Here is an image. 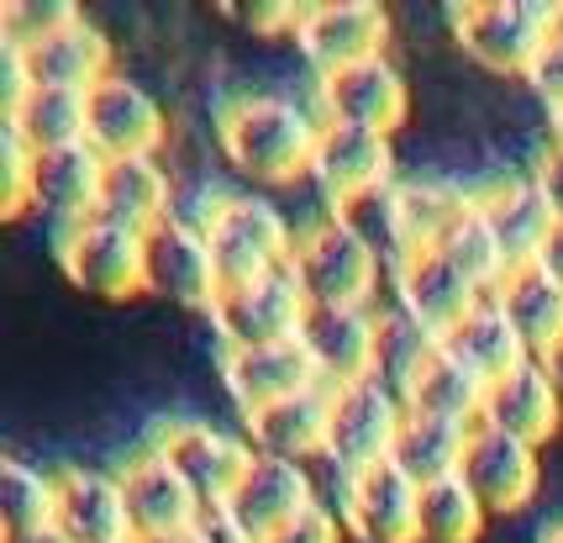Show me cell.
<instances>
[{"instance_id": "cell-1", "label": "cell", "mask_w": 563, "mask_h": 543, "mask_svg": "<svg viewBox=\"0 0 563 543\" xmlns=\"http://www.w3.org/2000/svg\"><path fill=\"white\" fill-rule=\"evenodd\" d=\"M321 117H311L300 100L269 96V90H247L227 100L217 117V143L227 164L247 180L264 185H290L295 174H311Z\"/></svg>"}, {"instance_id": "cell-2", "label": "cell", "mask_w": 563, "mask_h": 543, "mask_svg": "<svg viewBox=\"0 0 563 543\" xmlns=\"http://www.w3.org/2000/svg\"><path fill=\"white\" fill-rule=\"evenodd\" d=\"M290 270L311 306H368V296L379 291L385 264L327 211V217L300 227Z\"/></svg>"}, {"instance_id": "cell-3", "label": "cell", "mask_w": 563, "mask_h": 543, "mask_svg": "<svg viewBox=\"0 0 563 543\" xmlns=\"http://www.w3.org/2000/svg\"><path fill=\"white\" fill-rule=\"evenodd\" d=\"M459 48L495 75H521L553 37V6L542 0H468L453 11Z\"/></svg>"}, {"instance_id": "cell-4", "label": "cell", "mask_w": 563, "mask_h": 543, "mask_svg": "<svg viewBox=\"0 0 563 543\" xmlns=\"http://www.w3.org/2000/svg\"><path fill=\"white\" fill-rule=\"evenodd\" d=\"M311 301L300 291L295 270L258 274V280H232L221 285L217 306H211V327H217L221 348H264V344H290L306 327Z\"/></svg>"}, {"instance_id": "cell-5", "label": "cell", "mask_w": 563, "mask_h": 543, "mask_svg": "<svg viewBox=\"0 0 563 543\" xmlns=\"http://www.w3.org/2000/svg\"><path fill=\"white\" fill-rule=\"evenodd\" d=\"M406 422V395L385 385L379 374L353 380V385H332V417H327V459L347 475L390 459L395 438Z\"/></svg>"}, {"instance_id": "cell-6", "label": "cell", "mask_w": 563, "mask_h": 543, "mask_svg": "<svg viewBox=\"0 0 563 543\" xmlns=\"http://www.w3.org/2000/svg\"><path fill=\"white\" fill-rule=\"evenodd\" d=\"M295 238H300V227H290V217L264 196H227L211 227H206V243L217 253V270L227 285L285 270L295 253Z\"/></svg>"}, {"instance_id": "cell-7", "label": "cell", "mask_w": 563, "mask_h": 543, "mask_svg": "<svg viewBox=\"0 0 563 543\" xmlns=\"http://www.w3.org/2000/svg\"><path fill=\"white\" fill-rule=\"evenodd\" d=\"M58 264L85 296H137L147 291V232H132L111 217H85L64 227Z\"/></svg>"}, {"instance_id": "cell-8", "label": "cell", "mask_w": 563, "mask_h": 543, "mask_svg": "<svg viewBox=\"0 0 563 543\" xmlns=\"http://www.w3.org/2000/svg\"><path fill=\"white\" fill-rule=\"evenodd\" d=\"M390 43V17L374 0H317L300 6V26H295V48L306 53V64L321 75H338L347 64L364 58H385Z\"/></svg>"}, {"instance_id": "cell-9", "label": "cell", "mask_w": 563, "mask_h": 543, "mask_svg": "<svg viewBox=\"0 0 563 543\" xmlns=\"http://www.w3.org/2000/svg\"><path fill=\"white\" fill-rule=\"evenodd\" d=\"M5 75L11 85H53V90H96L111 69V43L96 22H85V11L74 22L53 26L48 37L5 53Z\"/></svg>"}, {"instance_id": "cell-10", "label": "cell", "mask_w": 563, "mask_h": 543, "mask_svg": "<svg viewBox=\"0 0 563 543\" xmlns=\"http://www.w3.org/2000/svg\"><path fill=\"white\" fill-rule=\"evenodd\" d=\"M343 522L358 543H421V486L385 465H368L343 480Z\"/></svg>"}, {"instance_id": "cell-11", "label": "cell", "mask_w": 563, "mask_h": 543, "mask_svg": "<svg viewBox=\"0 0 563 543\" xmlns=\"http://www.w3.org/2000/svg\"><path fill=\"white\" fill-rule=\"evenodd\" d=\"M85 100H90L85 143H90L100 159H143V153L164 149L169 117H164V106L147 96L137 79L106 75Z\"/></svg>"}, {"instance_id": "cell-12", "label": "cell", "mask_w": 563, "mask_h": 543, "mask_svg": "<svg viewBox=\"0 0 563 543\" xmlns=\"http://www.w3.org/2000/svg\"><path fill=\"white\" fill-rule=\"evenodd\" d=\"M153 448L190 480V491L200 501H227L247 475V465L258 459L253 444H243L227 427H211V422H164L153 433Z\"/></svg>"}, {"instance_id": "cell-13", "label": "cell", "mask_w": 563, "mask_h": 543, "mask_svg": "<svg viewBox=\"0 0 563 543\" xmlns=\"http://www.w3.org/2000/svg\"><path fill=\"white\" fill-rule=\"evenodd\" d=\"M53 543H137L126 512L122 475L90 465L58 469V507H53Z\"/></svg>"}, {"instance_id": "cell-14", "label": "cell", "mask_w": 563, "mask_h": 543, "mask_svg": "<svg viewBox=\"0 0 563 543\" xmlns=\"http://www.w3.org/2000/svg\"><path fill=\"white\" fill-rule=\"evenodd\" d=\"M317 106L321 122H347V127H368V132H385L406 122L411 111V90L406 75L395 69L390 58H364V64H347L338 75L317 79Z\"/></svg>"}, {"instance_id": "cell-15", "label": "cell", "mask_w": 563, "mask_h": 543, "mask_svg": "<svg viewBox=\"0 0 563 543\" xmlns=\"http://www.w3.org/2000/svg\"><path fill=\"white\" fill-rule=\"evenodd\" d=\"M221 270L217 253L206 243V232L190 222H164L147 232V291L153 296L174 301V306H190V312H211L221 296Z\"/></svg>"}, {"instance_id": "cell-16", "label": "cell", "mask_w": 563, "mask_h": 543, "mask_svg": "<svg viewBox=\"0 0 563 543\" xmlns=\"http://www.w3.org/2000/svg\"><path fill=\"white\" fill-rule=\"evenodd\" d=\"M468 491L485 501V512H521L542 486V465L538 448L500 433L490 422H474L468 427V448H464V469Z\"/></svg>"}, {"instance_id": "cell-17", "label": "cell", "mask_w": 563, "mask_h": 543, "mask_svg": "<svg viewBox=\"0 0 563 543\" xmlns=\"http://www.w3.org/2000/svg\"><path fill=\"white\" fill-rule=\"evenodd\" d=\"M122 491H126V512H132V533L137 539H179V533H190L196 512L206 507L190 491V480L158 448H143L137 459H126Z\"/></svg>"}, {"instance_id": "cell-18", "label": "cell", "mask_w": 563, "mask_h": 543, "mask_svg": "<svg viewBox=\"0 0 563 543\" xmlns=\"http://www.w3.org/2000/svg\"><path fill=\"white\" fill-rule=\"evenodd\" d=\"M474 200H479V217L490 222L506 264L542 259V248H548L553 227H559V211H553L548 191L538 185V174H506V180H495L490 191H474Z\"/></svg>"}, {"instance_id": "cell-19", "label": "cell", "mask_w": 563, "mask_h": 543, "mask_svg": "<svg viewBox=\"0 0 563 543\" xmlns=\"http://www.w3.org/2000/svg\"><path fill=\"white\" fill-rule=\"evenodd\" d=\"M100 180H106V159L90 143H69V149L32 153V174H26V206L53 217L58 227H74L96 217L100 206Z\"/></svg>"}, {"instance_id": "cell-20", "label": "cell", "mask_w": 563, "mask_h": 543, "mask_svg": "<svg viewBox=\"0 0 563 543\" xmlns=\"http://www.w3.org/2000/svg\"><path fill=\"white\" fill-rule=\"evenodd\" d=\"M374 317L368 306H311L300 348L311 354L321 385H353L374 374Z\"/></svg>"}, {"instance_id": "cell-21", "label": "cell", "mask_w": 563, "mask_h": 543, "mask_svg": "<svg viewBox=\"0 0 563 543\" xmlns=\"http://www.w3.org/2000/svg\"><path fill=\"white\" fill-rule=\"evenodd\" d=\"M227 507L238 512V522H243L253 539L264 543V539H274L285 522H295L300 512L317 507V486H311L306 465L258 454V459L247 465V475L238 480V491L227 496Z\"/></svg>"}, {"instance_id": "cell-22", "label": "cell", "mask_w": 563, "mask_h": 543, "mask_svg": "<svg viewBox=\"0 0 563 543\" xmlns=\"http://www.w3.org/2000/svg\"><path fill=\"white\" fill-rule=\"evenodd\" d=\"M221 380L232 401L243 412H258V406H274L285 395H300L321 385L311 354L300 348V338L290 344H264V348H221Z\"/></svg>"}, {"instance_id": "cell-23", "label": "cell", "mask_w": 563, "mask_h": 543, "mask_svg": "<svg viewBox=\"0 0 563 543\" xmlns=\"http://www.w3.org/2000/svg\"><path fill=\"white\" fill-rule=\"evenodd\" d=\"M311 174H317V185L332 200L358 196V191H374V185L395 180V149L385 132L347 127V122H321Z\"/></svg>"}, {"instance_id": "cell-24", "label": "cell", "mask_w": 563, "mask_h": 543, "mask_svg": "<svg viewBox=\"0 0 563 543\" xmlns=\"http://www.w3.org/2000/svg\"><path fill=\"white\" fill-rule=\"evenodd\" d=\"M479 422H490V427H500V433H511V438H521L532 448L548 444L563 422V395L553 385L548 365L527 359L511 374H500L490 385V395H485V417Z\"/></svg>"}, {"instance_id": "cell-25", "label": "cell", "mask_w": 563, "mask_h": 543, "mask_svg": "<svg viewBox=\"0 0 563 543\" xmlns=\"http://www.w3.org/2000/svg\"><path fill=\"white\" fill-rule=\"evenodd\" d=\"M390 280H395V301H400L406 312H417L421 322H432L438 333H448L474 301L490 296V291L474 285L442 248H421V253H411Z\"/></svg>"}, {"instance_id": "cell-26", "label": "cell", "mask_w": 563, "mask_h": 543, "mask_svg": "<svg viewBox=\"0 0 563 543\" xmlns=\"http://www.w3.org/2000/svg\"><path fill=\"white\" fill-rule=\"evenodd\" d=\"M174 174L158 164V153L143 159H106V180H100V206L96 217L132 227V232H153L174 217Z\"/></svg>"}, {"instance_id": "cell-27", "label": "cell", "mask_w": 563, "mask_h": 543, "mask_svg": "<svg viewBox=\"0 0 563 543\" xmlns=\"http://www.w3.org/2000/svg\"><path fill=\"white\" fill-rule=\"evenodd\" d=\"M90 90H53V85H5V127L32 153L85 143L90 127Z\"/></svg>"}, {"instance_id": "cell-28", "label": "cell", "mask_w": 563, "mask_h": 543, "mask_svg": "<svg viewBox=\"0 0 563 543\" xmlns=\"http://www.w3.org/2000/svg\"><path fill=\"white\" fill-rule=\"evenodd\" d=\"M490 296L506 306V317L516 322V333H521L532 359H548L553 344H563V280L542 259L511 264Z\"/></svg>"}, {"instance_id": "cell-29", "label": "cell", "mask_w": 563, "mask_h": 543, "mask_svg": "<svg viewBox=\"0 0 563 543\" xmlns=\"http://www.w3.org/2000/svg\"><path fill=\"white\" fill-rule=\"evenodd\" d=\"M327 417H332V385H311V391L247 412V438L258 454L300 465L311 454H327Z\"/></svg>"}, {"instance_id": "cell-30", "label": "cell", "mask_w": 563, "mask_h": 543, "mask_svg": "<svg viewBox=\"0 0 563 543\" xmlns=\"http://www.w3.org/2000/svg\"><path fill=\"white\" fill-rule=\"evenodd\" d=\"M332 217L358 238V243L385 264V270H400L417 248V232H411V211H406V191H400V180H385V185H374V191H358V196H343L332 200Z\"/></svg>"}, {"instance_id": "cell-31", "label": "cell", "mask_w": 563, "mask_h": 543, "mask_svg": "<svg viewBox=\"0 0 563 543\" xmlns=\"http://www.w3.org/2000/svg\"><path fill=\"white\" fill-rule=\"evenodd\" d=\"M400 395H406V412H421V417H442V422H464V427H474V422L485 417L490 380H485V374H474L464 359L453 354V348L442 344Z\"/></svg>"}, {"instance_id": "cell-32", "label": "cell", "mask_w": 563, "mask_h": 543, "mask_svg": "<svg viewBox=\"0 0 563 543\" xmlns=\"http://www.w3.org/2000/svg\"><path fill=\"white\" fill-rule=\"evenodd\" d=\"M442 344L453 348L474 374H485L490 385L500 380V374H511L516 365H527V359H532L527 344H521V333H516V322L506 317V306H500L495 296L474 301L464 317L442 333Z\"/></svg>"}, {"instance_id": "cell-33", "label": "cell", "mask_w": 563, "mask_h": 543, "mask_svg": "<svg viewBox=\"0 0 563 543\" xmlns=\"http://www.w3.org/2000/svg\"><path fill=\"white\" fill-rule=\"evenodd\" d=\"M464 448H468L464 422H442V417L406 412L400 438H395V448H390V465L406 469L417 486H438V480H448V475L464 469Z\"/></svg>"}, {"instance_id": "cell-34", "label": "cell", "mask_w": 563, "mask_h": 543, "mask_svg": "<svg viewBox=\"0 0 563 543\" xmlns=\"http://www.w3.org/2000/svg\"><path fill=\"white\" fill-rule=\"evenodd\" d=\"M438 348H442V333L432 322H421L417 312H406L400 301H390L374 317V374L385 385H395V391H406Z\"/></svg>"}, {"instance_id": "cell-35", "label": "cell", "mask_w": 563, "mask_h": 543, "mask_svg": "<svg viewBox=\"0 0 563 543\" xmlns=\"http://www.w3.org/2000/svg\"><path fill=\"white\" fill-rule=\"evenodd\" d=\"M53 507H58V475H43L26 459L0 465V522L16 543L53 539Z\"/></svg>"}, {"instance_id": "cell-36", "label": "cell", "mask_w": 563, "mask_h": 543, "mask_svg": "<svg viewBox=\"0 0 563 543\" xmlns=\"http://www.w3.org/2000/svg\"><path fill=\"white\" fill-rule=\"evenodd\" d=\"M485 501L468 491L464 475L421 486V543H474L485 533Z\"/></svg>"}, {"instance_id": "cell-37", "label": "cell", "mask_w": 563, "mask_h": 543, "mask_svg": "<svg viewBox=\"0 0 563 543\" xmlns=\"http://www.w3.org/2000/svg\"><path fill=\"white\" fill-rule=\"evenodd\" d=\"M432 248H442V253H448V259H453L474 285H485V291H495V285H500V274L511 270V264H506V253H500V243H495L490 222L479 217V200H474V206H468L464 217L448 227Z\"/></svg>"}, {"instance_id": "cell-38", "label": "cell", "mask_w": 563, "mask_h": 543, "mask_svg": "<svg viewBox=\"0 0 563 543\" xmlns=\"http://www.w3.org/2000/svg\"><path fill=\"white\" fill-rule=\"evenodd\" d=\"M400 191H406V211H411L417 248H432L442 232L474 206V191L453 185V180H438V174H427V180H400Z\"/></svg>"}, {"instance_id": "cell-39", "label": "cell", "mask_w": 563, "mask_h": 543, "mask_svg": "<svg viewBox=\"0 0 563 543\" xmlns=\"http://www.w3.org/2000/svg\"><path fill=\"white\" fill-rule=\"evenodd\" d=\"M79 17V6L69 0H11V6H0V37H5V53L26 48V43H37V37H48L53 26H64Z\"/></svg>"}, {"instance_id": "cell-40", "label": "cell", "mask_w": 563, "mask_h": 543, "mask_svg": "<svg viewBox=\"0 0 563 543\" xmlns=\"http://www.w3.org/2000/svg\"><path fill=\"white\" fill-rule=\"evenodd\" d=\"M347 539V522H343V512H332V507H311V512H300L295 522H285L274 539H264V543H343Z\"/></svg>"}, {"instance_id": "cell-41", "label": "cell", "mask_w": 563, "mask_h": 543, "mask_svg": "<svg viewBox=\"0 0 563 543\" xmlns=\"http://www.w3.org/2000/svg\"><path fill=\"white\" fill-rule=\"evenodd\" d=\"M190 543H258L253 533H247L243 522H238V512L227 507V501H206L196 512V522H190V533H185Z\"/></svg>"}, {"instance_id": "cell-42", "label": "cell", "mask_w": 563, "mask_h": 543, "mask_svg": "<svg viewBox=\"0 0 563 543\" xmlns=\"http://www.w3.org/2000/svg\"><path fill=\"white\" fill-rule=\"evenodd\" d=\"M527 85L548 100V111L563 117V37H548V48L532 58V69H527Z\"/></svg>"}, {"instance_id": "cell-43", "label": "cell", "mask_w": 563, "mask_h": 543, "mask_svg": "<svg viewBox=\"0 0 563 543\" xmlns=\"http://www.w3.org/2000/svg\"><path fill=\"white\" fill-rule=\"evenodd\" d=\"M532 174H538V185L548 191V200H553V211H559V222H563V138H553V143L542 149Z\"/></svg>"}, {"instance_id": "cell-44", "label": "cell", "mask_w": 563, "mask_h": 543, "mask_svg": "<svg viewBox=\"0 0 563 543\" xmlns=\"http://www.w3.org/2000/svg\"><path fill=\"white\" fill-rule=\"evenodd\" d=\"M542 264H548V270L563 280V222L553 227V238H548V248H542Z\"/></svg>"}, {"instance_id": "cell-45", "label": "cell", "mask_w": 563, "mask_h": 543, "mask_svg": "<svg viewBox=\"0 0 563 543\" xmlns=\"http://www.w3.org/2000/svg\"><path fill=\"white\" fill-rule=\"evenodd\" d=\"M542 365H548V374H553V385H559V395H563V344H553V354H548Z\"/></svg>"}, {"instance_id": "cell-46", "label": "cell", "mask_w": 563, "mask_h": 543, "mask_svg": "<svg viewBox=\"0 0 563 543\" xmlns=\"http://www.w3.org/2000/svg\"><path fill=\"white\" fill-rule=\"evenodd\" d=\"M553 37H563V0H553Z\"/></svg>"}, {"instance_id": "cell-47", "label": "cell", "mask_w": 563, "mask_h": 543, "mask_svg": "<svg viewBox=\"0 0 563 543\" xmlns=\"http://www.w3.org/2000/svg\"><path fill=\"white\" fill-rule=\"evenodd\" d=\"M542 543H563V518L553 522V528H548V533H542Z\"/></svg>"}, {"instance_id": "cell-48", "label": "cell", "mask_w": 563, "mask_h": 543, "mask_svg": "<svg viewBox=\"0 0 563 543\" xmlns=\"http://www.w3.org/2000/svg\"><path fill=\"white\" fill-rule=\"evenodd\" d=\"M137 543H190V539H185V533H179V539H137Z\"/></svg>"}, {"instance_id": "cell-49", "label": "cell", "mask_w": 563, "mask_h": 543, "mask_svg": "<svg viewBox=\"0 0 563 543\" xmlns=\"http://www.w3.org/2000/svg\"><path fill=\"white\" fill-rule=\"evenodd\" d=\"M559 138H563V117H559Z\"/></svg>"}]
</instances>
